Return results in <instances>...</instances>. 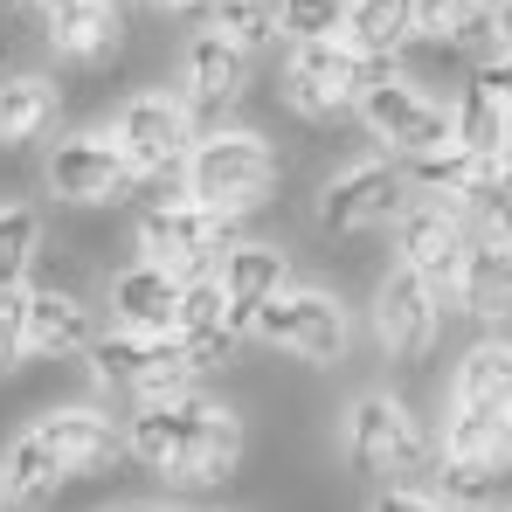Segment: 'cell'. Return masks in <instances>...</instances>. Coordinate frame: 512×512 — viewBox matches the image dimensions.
Here are the masks:
<instances>
[{
    "label": "cell",
    "instance_id": "6da1fadb",
    "mask_svg": "<svg viewBox=\"0 0 512 512\" xmlns=\"http://www.w3.org/2000/svg\"><path fill=\"white\" fill-rule=\"evenodd\" d=\"M125 450L167 478V485H222L236 478L243 450H250V429L229 402H208V395H180V402H153V409H132L125 423Z\"/></svg>",
    "mask_w": 512,
    "mask_h": 512
},
{
    "label": "cell",
    "instance_id": "7a4b0ae2",
    "mask_svg": "<svg viewBox=\"0 0 512 512\" xmlns=\"http://www.w3.org/2000/svg\"><path fill=\"white\" fill-rule=\"evenodd\" d=\"M277 180H284L277 146L263 132H250V125H222V132H201L194 139V153L180 167V194L194 208H215V215L243 222L250 208H263L277 194Z\"/></svg>",
    "mask_w": 512,
    "mask_h": 512
},
{
    "label": "cell",
    "instance_id": "3957f363",
    "mask_svg": "<svg viewBox=\"0 0 512 512\" xmlns=\"http://www.w3.org/2000/svg\"><path fill=\"white\" fill-rule=\"evenodd\" d=\"M340 457H346V471L367 478L374 492L381 485H416V471L429 464V436L402 395L367 388L340 423Z\"/></svg>",
    "mask_w": 512,
    "mask_h": 512
},
{
    "label": "cell",
    "instance_id": "277c9868",
    "mask_svg": "<svg viewBox=\"0 0 512 512\" xmlns=\"http://www.w3.org/2000/svg\"><path fill=\"white\" fill-rule=\"evenodd\" d=\"M84 360H90V374H97V388H118V395H132L139 409H153V402H180V395H194V381H201V374L187 367V346H180V340L118 333V326H104Z\"/></svg>",
    "mask_w": 512,
    "mask_h": 512
},
{
    "label": "cell",
    "instance_id": "5b68a950",
    "mask_svg": "<svg viewBox=\"0 0 512 512\" xmlns=\"http://www.w3.org/2000/svg\"><path fill=\"white\" fill-rule=\"evenodd\" d=\"M236 243H243L236 222L215 215V208H194L187 194H167V201H153L139 215V263H160L180 284L187 277H215V263L236 250Z\"/></svg>",
    "mask_w": 512,
    "mask_h": 512
},
{
    "label": "cell",
    "instance_id": "8992f818",
    "mask_svg": "<svg viewBox=\"0 0 512 512\" xmlns=\"http://www.w3.org/2000/svg\"><path fill=\"white\" fill-rule=\"evenodd\" d=\"M395 63H367V56H353L346 42H298L291 56H284V104L298 111V118H346L353 104H360V90L381 84Z\"/></svg>",
    "mask_w": 512,
    "mask_h": 512
},
{
    "label": "cell",
    "instance_id": "52a82bcc",
    "mask_svg": "<svg viewBox=\"0 0 512 512\" xmlns=\"http://www.w3.org/2000/svg\"><path fill=\"white\" fill-rule=\"evenodd\" d=\"M118 153H125V167L139 173V180H160V173H180L187 167V153H194V111H187V97H167V90H139V97H125L118 104V118H111V132H104Z\"/></svg>",
    "mask_w": 512,
    "mask_h": 512
},
{
    "label": "cell",
    "instance_id": "ba28073f",
    "mask_svg": "<svg viewBox=\"0 0 512 512\" xmlns=\"http://www.w3.org/2000/svg\"><path fill=\"white\" fill-rule=\"evenodd\" d=\"M256 340L291 353V360H305V367H340L346 340H353V319H346V305L333 291L291 284L284 298H270V305L256 312Z\"/></svg>",
    "mask_w": 512,
    "mask_h": 512
},
{
    "label": "cell",
    "instance_id": "9c48e42d",
    "mask_svg": "<svg viewBox=\"0 0 512 512\" xmlns=\"http://www.w3.org/2000/svg\"><path fill=\"white\" fill-rule=\"evenodd\" d=\"M367 326H374V346H381L395 367H423L429 353H436V340H443V298L429 291L416 270L388 263L381 284H374Z\"/></svg>",
    "mask_w": 512,
    "mask_h": 512
},
{
    "label": "cell",
    "instance_id": "30bf717a",
    "mask_svg": "<svg viewBox=\"0 0 512 512\" xmlns=\"http://www.w3.org/2000/svg\"><path fill=\"white\" fill-rule=\"evenodd\" d=\"M402 208H409V180L395 160H353L319 187L312 222L326 236H367V229H395Z\"/></svg>",
    "mask_w": 512,
    "mask_h": 512
},
{
    "label": "cell",
    "instance_id": "8fae6325",
    "mask_svg": "<svg viewBox=\"0 0 512 512\" xmlns=\"http://www.w3.org/2000/svg\"><path fill=\"white\" fill-rule=\"evenodd\" d=\"M471 243H478L471 215H464V208H443V201H416V208H402V222H395V263L416 270L443 305L457 298V277H464Z\"/></svg>",
    "mask_w": 512,
    "mask_h": 512
},
{
    "label": "cell",
    "instance_id": "7c38bea8",
    "mask_svg": "<svg viewBox=\"0 0 512 512\" xmlns=\"http://www.w3.org/2000/svg\"><path fill=\"white\" fill-rule=\"evenodd\" d=\"M353 111H360V125H367L388 153H402V160H423V153H443V146H450V111L429 104L402 70H388L381 84H367Z\"/></svg>",
    "mask_w": 512,
    "mask_h": 512
},
{
    "label": "cell",
    "instance_id": "4fadbf2b",
    "mask_svg": "<svg viewBox=\"0 0 512 512\" xmlns=\"http://www.w3.org/2000/svg\"><path fill=\"white\" fill-rule=\"evenodd\" d=\"M42 187L63 208H118L139 187V173L125 167V153L104 132H77V139H56V153L42 160Z\"/></svg>",
    "mask_w": 512,
    "mask_h": 512
},
{
    "label": "cell",
    "instance_id": "5bb4252c",
    "mask_svg": "<svg viewBox=\"0 0 512 512\" xmlns=\"http://www.w3.org/2000/svg\"><path fill=\"white\" fill-rule=\"evenodd\" d=\"M215 284H222V298H229V333H236V340H256V312L291 291V256L277 250V243H250V236H243L236 250L215 263Z\"/></svg>",
    "mask_w": 512,
    "mask_h": 512
},
{
    "label": "cell",
    "instance_id": "9a60e30c",
    "mask_svg": "<svg viewBox=\"0 0 512 512\" xmlns=\"http://www.w3.org/2000/svg\"><path fill=\"white\" fill-rule=\"evenodd\" d=\"M97 305H90L77 284H28V353L42 360H70V353H90L97 346Z\"/></svg>",
    "mask_w": 512,
    "mask_h": 512
},
{
    "label": "cell",
    "instance_id": "2e32d148",
    "mask_svg": "<svg viewBox=\"0 0 512 512\" xmlns=\"http://www.w3.org/2000/svg\"><path fill=\"white\" fill-rule=\"evenodd\" d=\"M35 436L49 443V457L70 471V478H84V471H104L118 450H125V429L111 423V409H97V402H70V409H49V416H35Z\"/></svg>",
    "mask_w": 512,
    "mask_h": 512
},
{
    "label": "cell",
    "instance_id": "e0dca14e",
    "mask_svg": "<svg viewBox=\"0 0 512 512\" xmlns=\"http://www.w3.org/2000/svg\"><path fill=\"white\" fill-rule=\"evenodd\" d=\"M180 277L160 263H132L111 277V326L118 333H153V340H180Z\"/></svg>",
    "mask_w": 512,
    "mask_h": 512
},
{
    "label": "cell",
    "instance_id": "ac0fdd59",
    "mask_svg": "<svg viewBox=\"0 0 512 512\" xmlns=\"http://www.w3.org/2000/svg\"><path fill=\"white\" fill-rule=\"evenodd\" d=\"M180 84H187V111H229L250 90V56L236 42H222L215 28H201L180 56Z\"/></svg>",
    "mask_w": 512,
    "mask_h": 512
},
{
    "label": "cell",
    "instance_id": "d6986e66",
    "mask_svg": "<svg viewBox=\"0 0 512 512\" xmlns=\"http://www.w3.org/2000/svg\"><path fill=\"white\" fill-rule=\"evenodd\" d=\"M42 35L63 63H104L125 42V7L118 0H63L42 14Z\"/></svg>",
    "mask_w": 512,
    "mask_h": 512
},
{
    "label": "cell",
    "instance_id": "ffe728a7",
    "mask_svg": "<svg viewBox=\"0 0 512 512\" xmlns=\"http://www.w3.org/2000/svg\"><path fill=\"white\" fill-rule=\"evenodd\" d=\"M416 42H443L457 56H499V0H416Z\"/></svg>",
    "mask_w": 512,
    "mask_h": 512
},
{
    "label": "cell",
    "instance_id": "44dd1931",
    "mask_svg": "<svg viewBox=\"0 0 512 512\" xmlns=\"http://www.w3.org/2000/svg\"><path fill=\"white\" fill-rule=\"evenodd\" d=\"M63 485H70V471L49 457V443L35 436V429H21L7 450H0V499L7 512H42L63 499Z\"/></svg>",
    "mask_w": 512,
    "mask_h": 512
},
{
    "label": "cell",
    "instance_id": "7402d4cb",
    "mask_svg": "<svg viewBox=\"0 0 512 512\" xmlns=\"http://www.w3.org/2000/svg\"><path fill=\"white\" fill-rule=\"evenodd\" d=\"M56 118H63V84L56 77H42V70L0 77V146L7 153L14 146H35L42 132H56Z\"/></svg>",
    "mask_w": 512,
    "mask_h": 512
},
{
    "label": "cell",
    "instance_id": "603a6c76",
    "mask_svg": "<svg viewBox=\"0 0 512 512\" xmlns=\"http://www.w3.org/2000/svg\"><path fill=\"white\" fill-rule=\"evenodd\" d=\"M450 409L512 416V340L506 333H485V340L457 360V374H450Z\"/></svg>",
    "mask_w": 512,
    "mask_h": 512
},
{
    "label": "cell",
    "instance_id": "cb8c5ba5",
    "mask_svg": "<svg viewBox=\"0 0 512 512\" xmlns=\"http://www.w3.org/2000/svg\"><path fill=\"white\" fill-rule=\"evenodd\" d=\"M450 305H464L478 326H492V333H506L512 326V250H499V243H471V256H464V277H457V298Z\"/></svg>",
    "mask_w": 512,
    "mask_h": 512
},
{
    "label": "cell",
    "instance_id": "d4e9b609",
    "mask_svg": "<svg viewBox=\"0 0 512 512\" xmlns=\"http://www.w3.org/2000/svg\"><path fill=\"white\" fill-rule=\"evenodd\" d=\"M353 56L367 63H395L416 42V0H346V35Z\"/></svg>",
    "mask_w": 512,
    "mask_h": 512
},
{
    "label": "cell",
    "instance_id": "484cf974",
    "mask_svg": "<svg viewBox=\"0 0 512 512\" xmlns=\"http://www.w3.org/2000/svg\"><path fill=\"white\" fill-rule=\"evenodd\" d=\"M436 457L450 464H485V471H512V416L492 409H443V443Z\"/></svg>",
    "mask_w": 512,
    "mask_h": 512
},
{
    "label": "cell",
    "instance_id": "4316f807",
    "mask_svg": "<svg viewBox=\"0 0 512 512\" xmlns=\"http://www.w3.org/2000/svg\"><path fill=\"white\" fill-rule=\"evenodd\" d=\"M492 160H471L464 146H443V153H423V160H402V180L423 194V201H443V208H471L478 180H485Z\"/></svg>",
    "mask_w": 512,
    "mask_h": 512
},
{
    "label": "cell",
    "instance_id": "83f0119b",
    "mask_svg": "<svg viewBox=\"0 0 512 512\" xmlns=\"http://www.w3.org/2000/svg\"><path fill=\"white\" fill-rule=\"evenodd\" d=\"M450 146H464L471 160H499L506 153V104L492 90L464 84V97L450 104Z\"/></svg>",
    "mask_w": 512,
    "mask_h": 512
},
{
    "label": "cell",
    "instance_id": "f1b7e54d",
    "mask_svg": "<svg viewBox=\"0 0 512 512\" xmlns=\"http://www.w3.org/2000/svg\"><path fill=\"white\" fill-rule=\"evenodd\" d=\"M277 21H284V0H215V7H208V28H215L222 42H236L243 56H256V49L277 42Z\"/></svg>",
    "mask_w": 512,
    "mask_h": 512
},
{
    "label": "cell",
    "instance_id": "f546056e",
    "mask_svg": "<svg viewBox=\"0 0 512 512\" xmlns=\"http://www.w3.org/2000/svg\"><path fill=\"white\" fill-rule=\"evenodd\" d=\"M471 229L485 236V243H499V250H512V153H499L492 167H485V180H478V194H471Z\"/></svg>",
    "mask_w": 512,
    "mask_h": 512
},
{
    "label": "cell",
    "instance_id": "4dcf8cb0",
    "mask_svg": "<svg viewBox=\"0 0 512 512\" xmlns=\"http://www.w3.org/2000/svg\"><path fill=\"white\" fill-rule=\"evenodd\" d=\"M42 250V215L7 201L0 208V284H28V263Z\"/></svg>",
    "mask_w": 512,
    "mask_h": 512
},
{
    "label": "cell",
    "instance_id": "1f68e13d",
    "mask_svg": "<svg viewBox=\"0 0 512 512\" xmlns=\"http://www.w3.org/2000/svg\"><path fill=\"white\" fill-rule=\"evenodd\" d=\"M277 35L298 49V42H340L346 35V0H284V21Z\"/></svg>",
    "mask_w": 512,
    "mask_h": 512
},
{
    "label": "cell",
    "instance_id": "d6a6232c",
    "mask_svg": "<svg viewBox=\"0 0 512 512\" xmlns=\"http://www.w3.org/2000/svg\"><path fill=\"white\" fill-rule=\"evenodd\" d=\"M229 326V298H222V284L215 277H187V291H180V340H194V333H222Z\"/></svg>",
    "mask_w": 512,
    "mask_h": 512
},
{
    "label": "cell",
    "instance_id": "836d02e7",
    "mask_svg": "<svg viewBox=\"0 0 512 512\" xmlns=\"http://www.w3.org/2000/svg\"><path fill=\"white\" fill-rule=\"evenodd\" d=\"M28 360V284H0V374Z\"/></svg>",
    "mask_w": 512,
    "mask_h": 512
},
{
    "label": "cell",
    "instance_id": "e575fe53",
    "mask_svg": "<svg viewBox=\"0 0 512 512\" xmlns=\"http://www.w3.org/2000/svg\"><path fill=\"white\" fill-rule=\"evenodd\" d=\"M180 346H187V367H194V374H222V367L243 360V340H236L229 326H222V333H194V340H180Z\"/></svg>",
    "mask_w": 512,
    "mask_h": 512
},
{
    "label": "cell",
    "instance_id": "d590c367",
    "mask_svg": "<svg viewBox=\"0 0 512 512\" xmlns=\"http://www.w3.org/2000/svg\"><path fill=\"white\" fill-rule=\"evenodd\" d=\"M367 512H450L429 485H381L374 499H367Z\"/></svg>",
    "mask_w": 512,
    "mask_h": 512
},
{
    "label": "cell",
    "instance_id": "8d00e7d4",
    "mask_svg": "<svg viewBox=\"0 0 512 512\" xmlns=\"http://www.w3.org/2000/svg\"><path fill=\"white\" fill-rule=\"evenodd\" d=\"M146 7H160V14H208L215 0H146Z\"/></svg>",
    "mask_w": 512,
    "mask_h": 512
},
{
    "label": "cell",
    "instance_id": "74e56055",
    "mask_svg": "<svg viewBox=\"0 0 512 512\" xmlns=\"http://www.w3.org/2000/svg\"><path fill=\"white\" fill-rule=\"evenodd\" d=\"M499 56H512V0H499Z\"/></svg>",
    "mask_w": 512,
    "mask_h": 512
},
{
    "label": "cell",
    "instance_id": "f35d334b",
    "mask_svg": "<svg viewBox=\"0 0 512 512\" xmlns=\"http://www.w3.org/2000/svg\"><path fill=\"white\" fill-rule=\"evenodd\" d=\"M506 153H512V104H506Z\"/></svg>",
    "mask_w": 512,
    "mask_h": 512
},
{
    "label": "cell",
    "instance_id": "ab89813d",
    "mask_svg": "<svg viewBox=\"0 0 512 512\" xmlns=\"http://www.w3.org/2000/svg\"><path fill=\"white\" fill-rule=\"evenodd\" d=\"M28 7H42V14H49V7H63V0H28Z\"/></svg>",
    "mask_w": 512,
    "mask_h": 512
},
{
    "label": "cell",
    "instance_id": "60d3db41",
    "mask_svg": "<svg viewBox=\"0 0 512 512\" xmlns=\"http://www.w3.org/2000/svg\"><path fill=\"white\" fill-rule=\"evenodd\" d=\"M14 7H21V0H0V14H14Z\"/></svg>",
    "mask_w": 512,
    "mask_h": 512
},
{
    "label": "cell",
    "instance_id": "b9f144b4",
    "mask_svg": "<svg viewBox=\"0 0 512 512\" xmlns=\"http://www.w3.org/2000/svg\"><path fill=\"white\" fill-rule=\"evenodd\" d=\"M146 512H180V506H146Z\"/></svg>",
    "mask_w": 512,
    "mask_h": 512
},
{
    "label": "cell",
    "instance_id": "7bdbcfd3",
    "mask_svg": "<svg viewBox=\"0 0 512 512\" xmlns=\"http://www.w3.org/2000/svg\"><path fill=\"white\" fill-rule=\"evenodd\" d=\"M478 512H506V506H478Z\"/></svg>",
    "mask_w": 512,
    "mask_h": 512
}]
</instances>
